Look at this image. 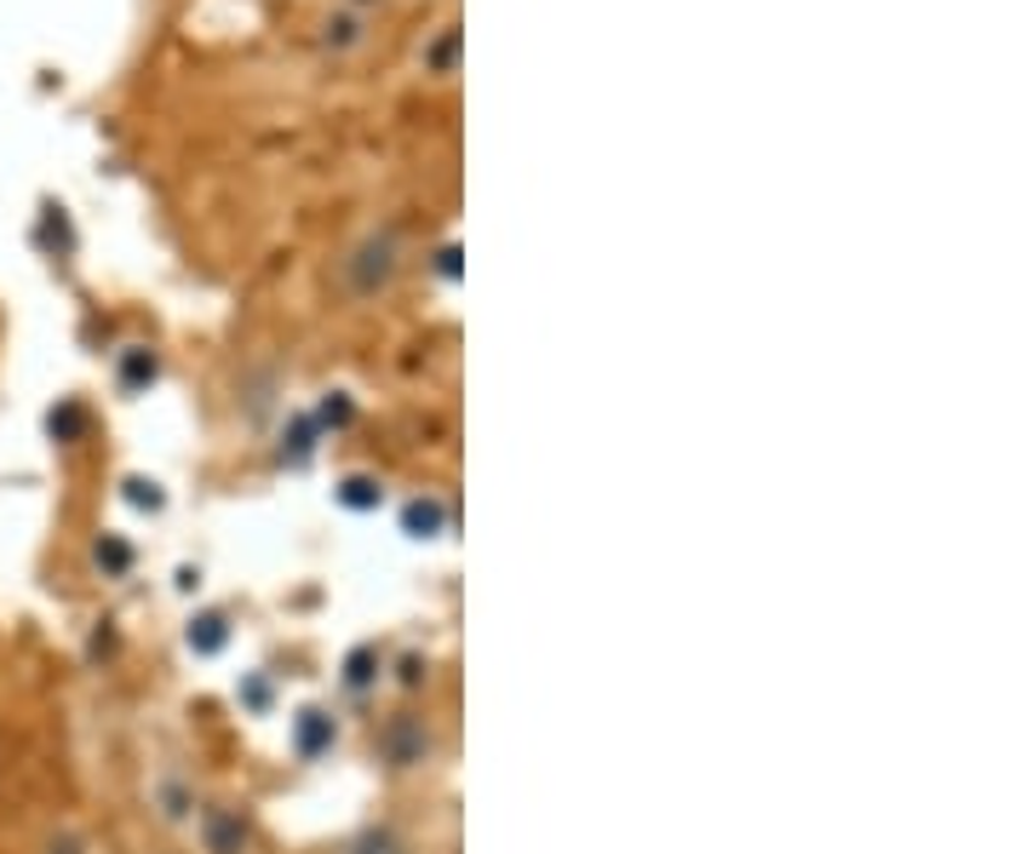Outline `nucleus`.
<instances>
[{"label":"nucleus","instance_id":"1","mask_svg":"<svg viewBox=\"0 0 1032 854\" xmlns=\"http://www.w3.org/2000/svg\"><path fill=\"white\" fill-rule=\"evenodd\" d=\"M207 838H213V854H236V849H241V825L224 820V815H213V820H207Z\"/></svg>","mask_w":1032,"mask_h":854}]
</instances>
